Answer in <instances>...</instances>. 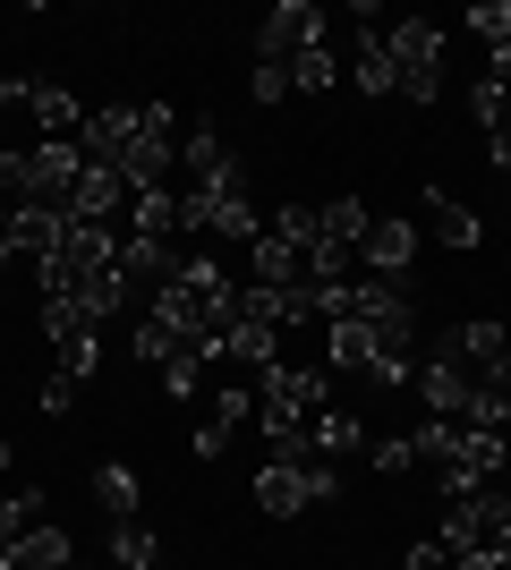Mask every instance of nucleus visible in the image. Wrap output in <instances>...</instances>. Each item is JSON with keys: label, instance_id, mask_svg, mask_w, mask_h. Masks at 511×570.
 <instances>
[{"label": "nucleus", "instance_id": "2", "mask_svg": "<svg viewBox=\"0 0 511 570\" xmlns=\"http://www.w3.org/2000/svg\"><path fill=\"white\" fill-rule=\"evenodd\" d=\"M324 375H333V366H298V357H273L265 375V443L273 434H307V417H316V409H333L324 401Z\"/></svg>", "mask_w": 511, "mask_h": 570}, {"label": "nucleus", "instance_id": "3", "mask_svg": "<svg viewBox=\"0 0 511 570\" xmlns=\"http://www.w3.org/2000/svg\"><path fill=\"white\" fill-rule=\"evenodd\" d=\"M384 43H392V95L435 102V95H443V26H426V18H392V26H384Z\"/></svg>", "mask_w": 511, "mask_h": 570}, {"label": "nucleus", "instance_id": "13", "mask_svg": "<svg viewBox=\"0 0 511 570\" xmlns=\"http://www.w3.org/2000/svg\"><path fill=\"white\" fill-rule=\"evenodd\" d=\"M417 401H426V417H469V366H452V357H426V366H417Z\"/></svg>", "mask_w": 511, "mask_h": 570}, {"label": "nucleus", "instance_id": "1", "mask_svg": "<svg viewBox=\"0 0 511 570\" xmlns=\"http://www.w3.org/2000/svg\"><path fill=\"white\" fill-rule=\"evenodd\" d=\"M333 494H341V476H333V460H324V452L265 460V469H256V511H265V520H298L307 502H333Z\"/></svg>", "mask_w": 511, "mask_h": 570}, {"label": "nucleus", "instance_id": "20", "mask_svg": "<svg viewBox=\"0 0 511 570\" xmlns=\"http://www.w3.org/2000/svg\"><path fill=\"white\" fill-rule=\"evenodd\" d=\"M307 443H316L324 460H341V452H366V426L350 409H316V417H307Z\"/></svg>", "mask_w": 511, "mask_h": 570}, {"label": "nucleus", "instance_id": "9", "mask_svg": "<svg viewBox=\"0 0 511 570\" xmlns=\"http://www.w3.org/2000/svg\"><path fill=\"white\" fill-rule=\"evenodd\" d=\"M358 324H366V341H375V357H410V341H417V307L401 298L392 282H366V307H358Z\"/></svg>", "mask_w": 511, "mask_h": 570}, {"label": "nucleus", "instance_id": "32", "mask_svg": "<svg viewBox=\"0 0 511 570\" xmlns=\"http://www.w3.org/2000/svg\"><path fill=\"white\" fill-rule=\"evenodd\" d=\"M35 409H43V417H69V409H77V383H69V375H51L43 392H35Z\"/></svg>", "mask_w": 511, "mask_h": 570}, {"label": "nucleus", "instance_id": "6", "mask_svg": "<svg viewBox=\"0 0 511 570\" xmlns=\"http://www.w3.org/2000/svg\"><path fill=\"white\" fill-rule=\"evenodd\" d=\"M222 188H247V170L230 163L214 119H188V137H179V196H222Z\"/></svg>", "mask_w": 511, "mask_h": 570}, {"label": "nucleus", "instance_id": "8", "mask_svg": "<svg viewBox=\"0 0 511 570\" xmlns=\"http://www.w3.org/2000/svg\"><path fill=\"white\" fill-rule=\"evenodd\" d=\"M77 179H86V154H77V145H26V205L69 214V205H77Z\"/></svg>", "mask_w": 511, "mask_h": 570}, {"label": "nucleus", "instance_id": "30", "mask_svg": "<svg viewBox=\"0 0 511 570\" xmlns=\"http://www.w3.org/2000/svg\"><path fill=\"white\" fill-rule=\"evenodd\" d=\"M247 95L256 102H291V69H282V60H256V69H247Z\"/></svg>", "mask_w": 511, "mask_h": 570}, {"label": "nucleus", "instance_id": "17", "mask_svg": "<svg viewBox=\"0 0 511 570\" xmlns=\"http://www.w3.org/2000/svg\"><path fill=\"white\" fill-rule=\"evenodd\" d=\"M324 357H333V375H366V383H375V366H384L358 315H350V324H324Z\"/></svg>", "mask_w": 511, "mask_h": 570}, {"label": "nucleus", "instance_id": "12", "mask_svg": "<svg viewBox=\"0 0 511 570\" xmlns=\"http://www.w3.org/2000/svg\"><path fill=\"white\" fill-rule=\"evenodd\" d=\"M358 256L375 264V282H401V273H410V264H417V230H410V222H401V214H384V222H366Z\"/></svg>", "mask_w": 511, "mask_h": 570}, {"label": "nucleus", "instance_id": "22", "mask_svg": "<svg viewBox=\"0 0 511 570\" xmlns=\"http://www.w3.org/2000/svg\"><path fill=\"white\" fill-rule=\"evenodd\" d=\"M426 214H435V238H443V247H461V256L487 238V230H478V214H469V205H452L443 188H426Z\"/></svg>", "mask_w": 511, "mask_h": 570}, {"label": "nucleus", "instance_id": "15", "mask_svg": "<svg viewBox=\"0 0 511 570\" xmlns=\"http://www.w3.org/2000/svg\"><path fill=\"white\" fill-rule=\"evenodd\" d=\"M170 273H179L170 238H120V282L128 289H170Z\"/></svg>", "mask_w": 511, "mask_h": 570}, {"label": "nucleus", "instance_id": "28", "mask_svg": "<svg viewBox=\"0 0 511 570\" xmlns=\"http://www.w3.org/2000/svg\"><path fill=\"white\" fill-rule=\"evenodd\" d=\"M461 26H469V35H478L487 51H494V43H511V0H487V9H469Z\"/></svg>", "mask_w": 511, "mask_h": 570}, {"label": "nucleus", "instance_id": "26", "mask_svg": "<svg viewBox=\"0 0 511 570\" xmlns=\"http://www.w3.org/2000/svg\"><path fill=\"white\" fill-rule=\"evenodd\" d=\"M366 460H375V476H410L417 469V443H410V434H375Z\"/></svg>", "mask_w": 511, "mask_h": 570}, {"label": "nucleus", "instance_id": "34", "mask_svg": "<svg viewBox=\"0 0 511 570\" xmlns=\"http://www.w3.org/2000/svg\"><path fill=\"white\" fill-rule=\"evenodd\" d=\"M69 570H77V562H69Z\"/></svg>", "mask_w": 511, "mask_h": 570}, {"label": "nucleus", "instance_id": "27", "mask_svg": "<svg viewBox=\"0 0 511 570\" xmlns=\"http://www.w3.org/2000/svg\"><path fill=\"white\" fill-rule=\"evenodd\" d=\"M469 119H478V128H503V119H511V86L478 77V86H469Z\"/></svg>", "mask_w": 511, "mask_h": 570}, {"label": "nucleus", "instance_id": "14", "mask_svg": "<svg viewBox=\"0 0 511 570\" xmlns=\"http://www.w3.org/2000/svg\"><path fill=\"white\" fill-rule=\"evenodd\" d=\"M69 562H77V546H69V528H51V520H35L18 546H0V570H69Z\"/></svg>", "mask_w": 511, "mask_h": 570}, {"label": "nucleus", "instance_id": "25", "mask_svg": "<svg viewBox=\"0 0 511 570\" xmlns=\"http://www.w3.org/2000/svg\"><path fill=\"white\" fill-rule=\"evenodd\" d=\"M333 86H341V51L333 43H316V51L291 60V95H333Z\"/></svg>", "mask_w": 511, "mask_h": 570}, {"label": "nucleus", "instance_id": "21", "mask_svg": "<svg viewBox=\"0 0 511 570\" xmlns=\"http://www.w3.org/2000/svg\"><path fill=\"white\" fill-rule=\"evenodd\" d=\"M366 222H375V214H366L358 196H333V205H324V214H316V230H324V247H341V256H358Z\"/></svg>", "mask_w": 511, "mask_h": 570}, {"label": "nucleus", "instance_id": "23", "mask_svg": "<svg viewBox=\"0 0 511 570\" xmlns=\"http://www.w3.org/2000/svg\"><path fill=\"white\" fill-rule=\"evenodd\" d=\"M111 570H163V546H154V528L111 520Z\"/></svg>", "mask_w": 511, "mask_h": 570}, {"label": "nucleus", "instance_id": "7", "mask_svg": "<svg viewBox=\"0 0 511 570\" xmlns=\"http://www.w3.org/2000/svg\"><path fill=\"white\" fill-rule=\"evenodd\" d=\"M316 43H333L316 0H273L265 26H256V60H282V69H291L298 51H316Z\"/></svg>", "mask_w": 511, "mask_h": 570}, {"label": "nucleus", "instance_id": "18", "mask_svg": "<svg viewBox=\"0 0 511 570\" xmlns=\"http://www.w3.org/2000/svg\"><path fill=\"white\" fill-rule=\"evenodd\" d=\"M350 77H358V95H392V43H384V26H358V43H350Z\"/></svg>", "mask_w": 511, "mask_h": 570}, {"label": "nucleus", "instance_id": "11", "mask_svg": "<svg viewBox=\"0 0 511 570\" xmlns=\"http://www.w3.org/2000/svg\"><path fill=\"white\" fill-rule=\"evenodd\" d=\"M443 357L469 366V383H478V375H511V333L494 324V315H469V324L443 333Z\"/></svg>", "mask_w": 511, "mask_h": 570}, {"label": "nucleus", "instance_id": "4", "mask_svg": "<svg viewBox=\"0 0 511 570\" xmlns=\"http://www.w3.org/2000/svg\"><path fill=\"white\" fill-rule=\"evenodd\" d=\"M120 179H128V196L179 188V111H170V102H146V128H137V145L120 154Z\"/></svg>", "mask_w": 511, "mask_h": 570}, {"label": "nucleus", "instance_id": "24", "mask_svg": "<svg viewBox=\"0 0 511 570\" xmlns=\"http://www.w3.org/2000/svg\"><path fill=\"white\" fill-rule=\"evenodd\" d=\"M95 502L111 511V520H137V469H128V460H102L95 469Z\"/></svg>", "mask_w": 511, "mask_h": 570}, {"label": "nucleus", "instance_id": "19", "mask_svg": "<svg viewBox=\"0 0 511 570\" xmlns=\"http://www.w3.org/2000/svg\"><path fill=\"white\" fill-rule=\"evenodd\" d=\"M128 238H170V247H179V188L128 196Z\"/></svg>", "mask_w": 511, "mask_h": 570}, {"label": "nucleus", "instance_id": "29", "mask_svg": "<svg viewBox=\"0 0 511 570\" xmlns=\"http://www.w3.org/2000/svg\"><path fill=\"white\" fill-rule=\"evenodd\" d=\"M35 502H43V494H0V546H18L26 528L43 520V511H35Z\"/></svg>", "mask_w": 511, "mask_h": 570}, {"label": "nucleus", "instance_id": "16", "mask_svg": "<svg viewBox=\"0 0 511 570\" xmlns=\"http://www.w3.org/2000/svg\"><path fill=\"white\" fill-rule=\"evenodd\" d=\"M120 205H128V179L120 170H102V163H86V179H77V205H69V222H120Z\"/></svg>", "mask_w": 511, "mask_h": 570}, {"label": "nucleus", "instance_id": "10", "mask_svg": "<svg viewBox=\"0 0 511 570\" xmlns=\"http://www.w3.org/2000/svg\"><path fill=\"white\" fill-rule=\"evenodd\" d=\"M137 128H146V102H95L86 128H77V154L102 163V170H120V154L137 145Z\"/></svg>", "mask_w": 511, "mask_h": 570}, {"label": "nucleus", "instance_id": "31", "mask_svg": "<svg viewBox=\"0 0 511 570\" xmlns=\"http://www.w3.org/2000/svg\"><path fill=\"white\" fill-rule=\"evenodd\" d=\"M247 409H256V392H247V383H230V392L214 401V426H222V434H239V426H247Z\"/></svg>", "mask_w": 511, "mask_h": 570}, {"label": "nucleus", "instance_id": "33", "mask_svg": "<svg viewBox=\"0 0 511 570\" xmlns=\"http://www.w3.org/2000/svg\"><path fill=\"white\" fill-rule=\"evenodd\" d=\"M9 460H18V443H9V434H0V469H9Z\"/></svg>", "mask_w": 511, "mask_h": 570}, {"label": "nucleus", "instance_id": "5", "mask_svg": "<svg viewBox=\"0 0 511 570\" xmlns=\"http://www.w3.org/2000/svg\"><path fill=\"white\" fill-rule=\"evenodd\" d=\"M222 357H239V366H256L265 375L273 357H291V333L273 324V298L256 282H239V298H230V324H222Z\"/></svg>", "mask_w": 511, "mask_h": 570}]
</instances>
